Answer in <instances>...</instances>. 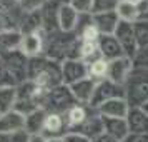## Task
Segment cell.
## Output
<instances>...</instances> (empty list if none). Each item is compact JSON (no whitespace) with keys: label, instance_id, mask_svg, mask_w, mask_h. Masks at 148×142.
Returning a JSON list of instances; mask_svg holds the SVG:
<instances>
[{"label":"cell","instance_id":"1","mask_svg":"<svg viewBox=\"0 0 148 142\" xmlns=\"http://www.w3.org/2000/svg\"><path fill=\"white\" fill-rule=\"evenodd\" d=\"M28 80L37 84L45 90H52L63 84L62 79V64L48 57L28 59Z\"/></svg>","mask_w":148,"mask_h":142},{"label":"cell","instance_id":"2","mask_svg":"<svg viewBox=\"0 0 148 142\" xmlns=\"http://www.w3.org/2000/svg\"><path fill=\"white\" fill-rule=\"evenodd\" d=\"M125 99L130 107H141L148 102V70H133V74L125 84Z\"/></svg>","mask_w":148,"mask_h":142},{"label":"cell","instance_id":"3","mask_svg":"<svg viewBox=\"0 0 148 142\" xmlns=\"http://www.w3.org/2000/svg\"><path fill=\"white\" fill-rule=\"evenodd\" d=\"M78 102L75 100L73 94L68 85L62 84L58 87H53L52 90L47 92L45 102H43V109L47 112H55V114H67L70 109L77 105Z\"/></svg>","mask_w":148,"mask_h":142},{"label":"cell","instance_id":"4","mask_svg":"<svg viewBox=\"0 0 148 142\" xmlns=\"http://www.w3.org/2000/svg\"><path fill=\"white\" fill-rule=\"evenodd\" d=\"M118 97H125V87H121L115 82L103 79L97 84V89L93 92V97L90 100V109H98L101 104L112 100V99H118Z\"/></svg>","mask_w":148,"mask_h":142},{"label":"cell","instance_id":"5","mask_svg":"<svg viewBox=\"0 0 148 142\" xmlns=\"http://www.w3.org/2000/svg\"><path fill=\"white\" fill-rule=\"evenodd\" d=\"M133 70H135L133 59L123 55V57L116 59V60L108 62L107 79L115 82V84H118V85H121V87H125V84L128 82L130 75L133 74Z\"/></svg>","mask_w":148,"mask_h":142},{"label":"cell","instance_id":"6","mask_svg":"<svg viewBox=\"0 0 148 142\" xmlns=\"http://www.w3.org/2000/svg\"><path fill=\"white\" fill-rule=\"evenodd\" d=\"M88 77V65L85 60L67 59L62 62V79L65 85H73L75 82L83 80Z\"/></svg>","mask_w":148,"mask_h":142},{"label":"cell","instance_id":"7","mask_svg":"<svg viewBox=\"0 0 148 142\" xmlns=\"http://www.w3.org/2000/svg\"><path fill=\"white\" fill-rule=\"evenodd\" d=\"M113 35L116 37V40L120 42L121 48H123V54L127 57H130V59H135V55L138 52V44H136V39H135L133 24L120 22Z\"/></svg>","mask_w":148,"mask_h":142},{"label":"cell","instance_id":"8","mask_svg":"<svg viewBox=\"0 0 148 142\" xmlns=\"http://www.w3.org/2000/svg\"><path fill=\"white\" fill-rule=\"evenodd\" d=\"M80 17L82 15L75 10L68 2L62 3L58 7V14H57V25L63 34H70L73 32L75 28L78 27L80 24Z\"/></svg>","mask_w":148,"mask_h":142},{"label":"cell","instance_id":"9","mask_svg":"<svg viewBox=\"0 0 148 142\" xmlns=\"http://www.w3.org/2000/svg\"><path fill=\"white\" fill-rule=\"evenodd\" d=\"M101 117H108V119H127L128 112H130V105L125 97H118V99H112V100L101 104L98 109H95Z\"/></svg>","mask_w":148,"mask_h":142},{"label":"cell","instance_id":"10","mask_svg":"<svg viewBox=\"0 0 148 142\" xmlns=\"http://www.w3.org/2000/svg\"><path fill=\"white\" fill-rule=\"evenodd\" d=\"M97 45H98V52H100L101 59H105L107 62L116 60V59L125 55L120 42L116 40L115 35H100Z\"/></svg>","mask_w":148,"mask_h":142},{"label":"cell","instance_id":"11","mask_svg":"<svg viewBox=\"0 0 148 142\" xmlns=\"http://www.w3.org/2000/svg\"><path fill=\"white\" fill-rule=\"evenodd\" d=\"M70 132H78V134H83L85 137L88 139H97L98 135L105 134V124H103V117H101L97 110H95V114H88L87 121L82 124L78 129H75V130H70Z\"/></svg>","mask_w":148,"mask_h":142},{"label":"cell","instance_id":"12","mask_svg":"<svg viewBox=\"0 0 148 142\" xmlns=\"http://www.w3.org/2000/svg\"><path fill=\"white\" fill-rule=\"evenodd\" d=\"M67 132H68V127H67L65 117L62 114L48 112L47 119H45V124H43V132L42 134L45 135L47 139H52V137H63Z\"/></svg>","mask_w":148,"mask_h":142},{"label":"cell","instance_id":"13","mask_svg":"<svg viewBox=\"0 0 148 142\" xmlns=\"http://www.w3.org/2000/svg\"><path fill=\"white\" fill-rule=\"evenodd\" d=\"M97 84L98 82L93 80V79H83V80H78L75 82L73 85H70V90H72V94H73L75 100L78 102V104H85V105H90V100H92V97H93V92L95 89H97Z\"/></svg>","mask_w":148,"mask_h":142},{"label":"cell","instance_id":"14","mask_svg":"<svg viewBox=\"0 0 148 142\" xmlns=\"http://www.w3.org/2000/svg\"><path fill=\"white\" fill-rule=\"evenodd\" d=\"M92 22L93 25L98 30H100L101 35H113L118 24H120V19L115 10L112 12H101V14H93L92 15Z\"/></svg>","mask_w":148,"mask_h":142},{"label":"cell","instance_id":"15","mask_svg":"<svg viewBox=\"0 0 148 142\" xmlns=\"http://www.w3.org/2000/svg\"><path fill=\"white\" fill-rule=\"evenodd\" d=\"M20 130H25V115L18 114L17 110L0 115V134H15Z\"/></svg>","mask_w":148,"mask_h":142},{"label":"cell","instance_id":"16","mask_svg":"<svg viewBox=\"0 0 148 142\" xmlns=\"http://www.w3.org/2000/svg\"><path fill=\"white\" fill-rule=\"evenodd\" d=\"M127 122L130 134H148V114L141 107H130Z\"/></svg>","mask_w":148,"mask_h":142},{"label":"cell","instance_id":"17","mask_svg":"<svg viewBox=\"0 0 148 142\" xmlns=\"http://www.w3.org/2000/svg\"><path fill=\"white\" fill-rule=\"evenodd\" d=\"M42 48H43V37L40 35V32H37V34L23 35L18 50L27 59H35V57H40Z\"/></svg>","mask_w":148,"mask_h":142},{"label":"cell","instance_id":"18","mask_svg":"<svg viewBox=\"0 0 148 142\" xmlns=\"http://www.w3.org/2000/svg\"><path fill=\"white\" fill-rule=\"evenodd\" d=\"M103 124H105V132L108 135H112L113 139H116L118 142H123L130 134L127 119H108L103 117Z\"/></svg>","mask_w":148,"mask_h":142},{"label":"cell","instance_id":"19","mask_svg":"<svg viewBox=\"0 0 148 142\" xmlns=\"http://www.w3.org/2000/svg\"><path fill=\"white\" fill-rule=\"evenodd\" d=\"M22 39H23V35L20 30H8V32L0 34V55L18 50Z\"/></svg>","mask_w":148,"mask_h":142},{"label":"cell","instance_id":"20","mask_svg":"<svg viewBox=\"0 0 148 142\" xmlns=\"http://www.w3.org/2000/svg\"><path fill=\"white\" fill-rule=\"evenodd\" d=\"M115 12L118 15L120 22H128V24H135L141 19V14H140V8L138 5L135 3H130L127 0H121L118 2V5L115 8Z\"/></svg>","mask_w":148,"mask_h":142},{"label":"cell","instance_id":"21","mask_svg":"<svg viewBox=\"0 0 148 142\" xmlns=\"http://www.w3.org/2000/svg\"><path fill=\"white\" fill-rule=\"evenodd\" d=\"M47 110L45 109H38L32 114H28L25 117V132L30 135L35 134H42L43 132V124H45V119H47Z\"/></svg>","mask_w":148,"mask_h":142},{"label":"cell","instance_id":"22","mask_svg":"<svg viewBox=\"0 0 148 142\" xmlns=\"http://www.w3.org/2000/svg\"><path fill=\"white\" fill-rule=\"evenodd\" d=\"M87 117H88V110L85 109V105H82V104L73 105V107L67 112V117H65L68 132H70V130H75V129H78L83 122L87 121Z\"/></svg>","mask_w":148,"mask_h":142},{"label":"cell","instance_id":"23","mask_svg":"<svg viewBox=\"0 0 148 142\" xmlns=\"http://www.w3.org/2000/svg\"><path fill=\"white\" fill-rule=\"evenodd\" d=\"M15 104H17V87L14 85L0 87V115L14 110Z\"/></svg>","mask_w":148,"mask_h":142},{"label":"cell","instance_id":"24","mask_svg":"<svg viewBox=\"0 0 148 142\" xmlns=\"http://www.w3.org/2000/svg\"><path fill=\"white\" fill-rule=\"evenodd\" d=\"M88 65V77L90 79H93V80L100 82L103 79H107V72H108V62L105 59H95L92 62H87Z\"/></svg>","mask_w":148,"mask_h":142},{"label":"cell","instance_id":"25","mask_svg":"<svg viewBox=\"0 0 148 142\" xmlns=\"http://www.w3.org/2000/svg\"><path fill=\"white\" fill-rule=\"evenodd\" d=\"M133 28H135V39H136L138 48L148 47V20L140 19L138 22L133 24Z\"/></svg>","mask_w":148,"mask_h":142},{"label":"cell","instance_id":"26","mask_svg":"<svg viewBox=\"0 0 148 142\" xmlns=\"http://www.w3.org/2000/svg\"><path fill=\"white\" fill-rule=\"evenodd\" d=\"M100 30L93 25V22H92V19H90V22L88 24H85L83 27H82V32H80V40L82 42H98V39H100Z\"/></svg>","mask_w":148,"mask_h":142},{"label":"cell","instance_id":"27","mask_svg":"<svg viewBox=\"0 0 148 142\" xmlns=\"http://www.w3.org/2000/svg\"><path fill=\"white\" fill-rule=\"evenodd\" d=\"M68 3L80 15H92L93 12V0H68Z\"/></svg>","mask_w":148,"mask_h":142},{"label":"cell","instance_id":"28","mask_svg":"<svg viewBox=\"0 0 148 142\" xmlns=\"http://www.w3.org/2000/svg\"><path fill=\"white\" fill-rule=\"evenodd\" d=\"M118 5V2L115 0H93V14H101V12H112Z\"/></svg>","mask_w":148,"mask_h":142},{"label":"cell","instance_id":"29","mask_svg":"<svg viewBox=\"0 0 148 142\" xmlns=\"http://www.w3.org/2000/svg\"><path fill=\"white\" fill-rule=\"evenodd\" d=\"M135 69H143V70H148V47L138 48V52L133 59Z\"/></svg>","mask_w":148,"mask_h":142},{"label":"cell","instance_id":"30","mask_svg":"<svg viewBox=\"0 0 148 142\" xmlns=\"http://www.w3.org/2000/svg\"><path fill=\"white\" fill-rule=\"evenodd\" d=\"M7 85L17 87L14 84V80L10 79V75H8V72H7V67H5V64H3L2 57H0V87H7Z\"/></svg>","mask_w":148,"mask_h":142},{"label":"cell","instance_id":"31","mask_svg":"<svg viewBox=\"0 0 148 142\" xmlns=\"http://www.w3.org/2000/svg\"><path fill=\"white\" fill-rule=\"evenodd\" d=\"M8 30H15L14 25H12V19L7 17L5 12H2V10H0V34L8 32Z\"/></svg>","mask_w":148,"mask_h":142},{"label":"cell","instance_id":"32","mask_svg":"<svg viewBox=\"0 0 148 142\" xmlns=\"http://www.w3.org/2000/svg\"><path fill=\"white\" fill-rule=\"evenodd\" d=\"M63 137H65V142H92V139H88L78 132H67Z\"/></svg>","mask_w":148,"mask_h":142},{"label":"cell","instance_id":"33","mask_svg":"<svg viewBox=\"0 0 148 142\" xmlns=\"http://www.w3.org/2000/svg\"><path fill=\"white\" fill-rule=\"evenodd\" d=\"M8 142H30V134H27L25 130H20V132L10 134V141H8Z\"/></svg>","mask_w":148,"mask_h":142},{"label":"cell","instance_id":"34","mask_svg":"<svg viewBox=\"0 0 148 142\" xmlns=\"http://www.w3.org/2000/svg\"><path fill=\"white\" fill-rule=\"evenodd\" d=\"M123 142H148V134H128Z\"/></svg>","mask_w":148,"mask_h":142},{"label":"cell","instance_id":"35","mask_svg":"<svg viewBox=\"0 0 148 142\" xmlns=\"http://www.w3.org/2000/svg\"><path fill=\"white\" fill-rule=\"evenodd\" d=\"M92 142H118V141H116V139H113L112 135H108L107 132H105V134L98 135L97 139H93V141H92Z\"/></svg>","mask_w":148,"mask_h":142},{"label":"cell","instance_id":"36","mask_svg":"<svg viewBox=\"0 0 148 142\" xmlns=\"http://www.w3.org/2000/svg\"><path fill=\"white\" fill-rule=\"evenodd\" d=\"M48 139L45 137L43 134H35V135H30V142H47Z\"/></svg>","mask_w":148,"mask_h":142},{"label":"cell","instance_id":"37","mask_svg":"<svg viewBox=\"0 0 148 142\" xmlns=\"http://www.w3.org/2000/svg\"><path fill=\"white\" fill-rule=\"evenodd\" d=\"M47 142H65V137H52Z\"/></svg>","mask_w":148,"mask_h":142},{"label":"cell","instance_id":"38","mask_svg":"<svg viewBox=\"0 0 148 142\" xmlns=\"http://www.w3.org/2000/svg\"><path fill=\"white\" fill-rule=\"evenodd\" d=\"M127 2H130V3H135V5H140L141 0H127Z\"/></svg>","mask_w":148,"mask_h":142},{"label":"cell","instance_id":"39","mask_svg":"<svg viewBox=\"0 0 148 142\" xmlns=\"http://www.w3.org/2000/svg\"><path fill=\"white\" fill-rule=\"evenodd\" d=\"M141 109H143V110L148 114V102H147V104H143V105H141Z\"/></svg>","mask_w":148,"mask_h":142},{"label":"cell","instance_id":"40","mask_svg":"<svg viewBox=\"0 0 148 142\" xmlns=\"http://www.w3.org/2000/svg\"><path fill=\"white\" fill-rule=\"evenodd\" d=\"M47 2H58V0H47Z\"/></svg>","mask_w":148,"mask_h":142},{"label":"cell","instance_id":"41","mask_svg":"<svg viewBox=\"0 0 148 142\" xmlns=\"http://www.w3.org/2000/svg\"><path fill=\"white\" fill-rule=\"evenodd\" d=\"M0 10H3V7H2V5H0Z\"/></svg>","mask_w":148,"mask_h":142},{"label":"cell","instance_id":"42","mask_svg":"<svg viewBox=\"0 0 148 142\" xmlns=\"http://www.w3.org/2000/svg\"><path fill=\"white\" fill-rule=\"evenodd\" d=\"M115 2H121V0H115Z\"/></svg>","mask_w":148,"mask_h":142},{"label":"cell","instance_id":"43","mask_svg":"<svg viewBox=\"0 0 148 142\" xmlns=\"http://www.w3.org/2000/svg\"><path fill=\"white\" fill-rule=\"evenodd\" d=\"M67 2H68V0H67Z\"/></svg>","mask_w":148,"mask_h":142}]
</instances>
